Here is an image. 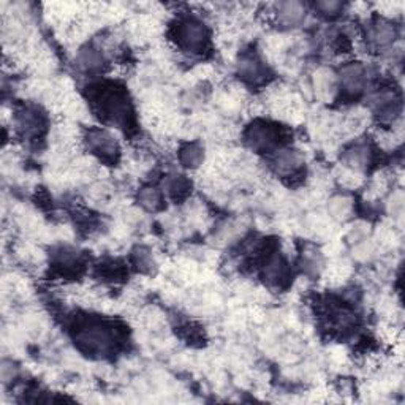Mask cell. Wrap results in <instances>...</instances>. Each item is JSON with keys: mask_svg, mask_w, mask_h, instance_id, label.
I'll return each instance as SVG.
<instances>
[{"mask_svg": "<svg viewBox=\"0 0 405 405\" xmlns=\"http://www.w3.org/2000/svg\"><path fill=\"white\" fill-rule=\"evenodd\" d=\"M76 342L81 347V350L102 355V353H106L111 349L113 337L105 326H102L100 323H91L84 325L76 332Z\"/></svg>", "mask_w": 405, "mask_h": 405, "instance_id": "6da1fadb", "label": "cell"}, {"mask_svg": "<svg viewBox=\"0 0 405 405\" xmlns=\"http://www.w3.org/2000/svg\"><path fill=\"white\" fill-rule=\"evenodd\" d=\"M176 37H178L179 45L184 49L192 51V53H198V51L205 49L209 35H207L205 24L194 19H185L179 24Z\"/></svg>", "mask_w": 405, "mask_h": 405, "instance_id": "7a4b0ae2", "label": "cell"}, {"mask_svg": "<svg viewBox=\"0 0 405 405\" xmlns=\"http://www.w3.org/2000/svg\"><path fill=\"white\" fill-rule=\"evenodd\" d=\"M84 141L93 154L100 155L103 159H113L119 152V146L116 138L110 132L102 128H91L86 133Z\"/></svg>", "mask_w": 405, "mask_h": 405, "instance_id": "3957f363", "label": "cell"}, {"mask_svg": "<svg viewBox=\"0 0 405 405\" xmlns=\"http://www.w3.org/2000/svg\"><path fill=\"white\" fill-rule=\"evenodd\" d=\"M339 82L340 89L344 91L347 95H358V93L362 92L366 86L364 67L360 64H350L342 67Z\"/></svg>", "mask_w": 405, "mask_h": 405, "instance_id": "277c9868", "label": "cell"}, {"mask_svg": "<svg viewBox=\"0 0 405 405\" xmlns=\"http://www.w3.org/2000/svg\"><path fill=\"white\" fill-rule=\"evenodd\" d=\"M100 106L103 116L113 122H124L130 114L126 97L119 92L103 93Z\"/></svg>", "mask_w": 405, "mask_h": 405, "instance_id": "5b68a950", "label": "cell"}, {"mask_svg": "<svg viewBox=\"0 0 405 405\" xmlns=\"http://www.w3.org/2000/svg\"><path fill=\"white\" fill-rule=\"evenodd\" d=\"M247 143L253 149H269L277 143V132L266 124H257L247 132Z\"/></svg>", "mask_w": 405, "mask_h": 405, "instance_id": "8992f818", "label": "cell"}, {"mask_svg": "<svg viewBox=\"0 0 405 405\" xmlns=\"http://www.w3.org/2000/svg\"><path fill=\"white\" fill-rule=\"evenodd\" d=\"M276 18L280 24L288 25V27H293V25H298L303 23L305 16V8L303 3L299 2H280L276 5Z\"/></svg>", "mask_w": 405, "mask_h": 405, "instance_id": "52a82bcc", "label": "cell"}, {"mask_svg": "<svg viewBox=\"0 0 405 405\" xmlns=\"http://www.w3.org/2000/svg\"><path fill=\"white\" fill-rule=\"evenodd\" d=\"M301 165H303V157H301L298 150H280L273 160V166L276 170V173L282 176L294 174Z\"/></svg>", "mask_w": 405, "mask_h": 405, "instance_id": "ba28073f", "label": "cell"}, {"mask_svg": "<svg viewBox=\"0 0 405 405\" xmlns=\"http://www.w3.org/2000/svg\"><path fill=\"white\" fill-rule=\"evenodd\" d=\"M238 73L242 80L251 81V82H259L263 80L266 69H264L263 62L258 59L257 56H242L240 64H238Z\"/></svg>", "mask_w": 405, "mask_h": 405, "instance_id": "9c48e42d", "label": "cell"}, {"mask_svg": "<svg viewBox=\"0 0 405 405\" xmlns=\"http://www.w3.org/2000/svg\"><path fill=\"white\" fill-rule=\"evenodd\" d=\"M394 38H396V29L391 23L388 21H377L373 23L371 34H369V40L372 41L373 46L377 48H388L393 45Z\"/></svg>", "mask_w": 405, "mask_h": 405, "instance_id": "30bf717a", "label": "cell"}, {"mask_svg": "<svg viewBox=\"0 0 405 405\" xmlns=\"http://www.w3.org/2000/svg\"><path fill=\"white\" fill-rule=\"evenodd\" d=\"M76 64L82 71H95L103 65V54L98 49L92 48V46L91 48L87 46V48L80 51Z\"/></svg>", "mask_w": 405, "mask_h": 405, "instance_id": "8fae6325", "label": "cell"}, {"mask_svg": "<svg viewBox=\"0 0 405 405\" xmlns=\"http://www.w3.org/2000/svg\"><path fill=\"white\" fill-rule=\"evenodd\" d=\"M205 160V154H202V149L198 144H187L183 149H181V162L185 166V168L196 170Z\"/></svg>", "mask_w": 405, "mask_h": 405, "instance_id": "7c38bea8", "label": "cell"}, {"mask_svg": "<svg viewBox=\"0 0 405 405\" xmlns=\"http://www.w3.org/2000/svg\"><path fill=\"white\" fill-rule=\"evenodd\" d=\"M264 279L271 284H279L282 282L284 277L287 276V268H285V263L279 257H274L269 259L264 266Z\"/></svg>", "mask_w": 405, "mask_h": 405, "instance_id": "4fadbf2b", "label": "cell"}, {"mask_svg": "<svg viewBox=\"0 0 405 405\" xmlns=\"http://www.w3.org/2000/svg\"><path fill=\"white\" fill-rule=\"evenodd\" d=\"M165 190L173 200H181L187 195L189 183L184 179V176H170V178L165 181Z\"/></svg>", "mask_w": 405, "mask_h": 405, "instance_id": "5bb4252c", "label": "cell"}, {"mask_svg": "<svg viewBox=\"0 0 405 405\" xmlns=\"http://www.w3.org/2000/svg\"><path fill=\"white\" fill-rule=\"evenodd\" d=\"M139 205L148 211H157L162 206V195L159 194V190L152 189V187H146L139 192Z\"/></svg>", "mask_w": 405, "mask_h": 405, "instance_id": "9a60e30c", "label": "cell"}, {"mask_svg": "<svg viewBox=\"0 0 405 405\" xmlns=\"http://www.w3.org/2000/svg\"><path fill=\"white\" fill-rule=\"evenodd\" d=\"M347 162L351 166V170H361L362 166L369 163V149L366 146H355L347 154Z\"/></svg>", "mask_w": 405, "mask_h": 405, "instance_id": "2e32d148", "label": "cell"}, {"mask_svg": "<svg viewBox=\"0 0 405 405\" xmlns=\"http://www.w3.org/2000/svg\"><path fill=\"white\" fill-rule=\"evenodd\" d=\"M315 8L323 14H326V16H336V14H339L340 10L344 8V3L337 2V0H329V2L326 0V2L315 3Z\"/></svg>", "mask_w": 405, "mask_h": 405, "instance_id": "e0dca14e", "label": "cell"}, {"mask_svg": "<svg viewBox=\"0 0 405 405\" xmlns=\"http://www.w3.org/2000/svg\"><path fill=\"white\" fill-rule=\"evenodd\" d=\"M135 262H137L138 268L141 269V271H148L154 266V262H152V257H150V253L146 251H139L137 253V258H135Z\"/></svg>", "mask_w": 405, "mask_h": 405, "instance_id": "ac0fdd59", "label": "cell"}]
</instances>
